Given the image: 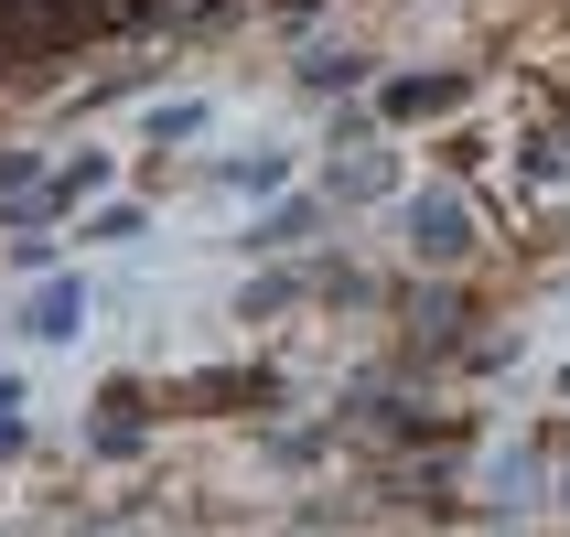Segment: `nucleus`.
I'll return each instance as SVG.
<instances>
[{
    "instance_id": "nucleus-7",
    "label": "nucleus",
    "mask_w": 570,
    "mask_h": 537,
    "mask_svg": "<svg viewBox=\"0 0 570 537\" xmlns=\"http://www.w3.org/2000/svg\"><path fill=\"white\" fill-rule=\"evenodd\" d=\"M194 129H205V97H173V108H151V140H161V151H173V140H194Z\"/></svg>"
},
{
    "instance_id": "nucleus-8",
    "label": "nucleus",
    "mask_w": 570,
    "mask_h": 537,
    "mask_svg": "<svg viewBox=\"0 0 570 537\" xmlns=\"http://www.w3.org/2000/svg\"><path fill=\"white\" fill-rule=\"evenodd\" d=\"M119 237H140V205H97V216H87V248H119Z\"/></svg>"
},
{
    "instance_id": "nucleus-6",
    "label": "nucleus",
    "mask_w": 570,
    "mask_h": 537,
    "mask_svg": "<svg viewBox=\"0 0 570 537\" xmlns=\"http://www.w3.org/2000/svg\"><path fill=\"white\" fill-rule=\"evenodd\" d=\"M226 183H237V193H281V183H291V151H258V161H226Z\"/></svg>"
},
{
    "instance_id": "nucleus-3",
    "label": "nucleus",
    "mask_w": 570,
    "mask_h": 537,
    "mask_svg": "<svg viewBox=\"0 0 570 537\" xmlns=\"http://www.w3.org/2000/svg\"><path fill=\"white\" fill-rule=\"evenodd\" d=\"M76 322H87V280H43V290H32V312H22V334H43V345H65Z\"/></svg>"
},
{
    "instance_id": "nucleus-9",
    "label": "nucleus",
    "mask_w": 570,
    "mask_h": 537,
    "mask_svg": "<svg viewBox=\"0 0 570 537\" xmlns=\"http://www.w3.org/2000/svg\"><path fill=\"white\" fill-rule=\"evenodd\" d=\"M0 409H22V377H0Z\"/></svg>"
},
{
    "instance_id": "nucleus-4",
    "label": "nucleus",
    "mask_w": 570,
    "mask_h": 537,
    "mask_svg": "<svg viewBox=\"0 0 570 537\" xmlns=\"http://www.w3.org/2000/svg\"><path fill=\"white\" fill-rule=\"evenodd\" d=\"M302 87H323V97H355V87H366V54H302Z\"/></svg>"
},
{
    "instance_id": "nucleus-5",
    "label": "nucleus",
    "mask_w": 570,
    "mask_h": 537,
    "mask_svg": "<svg viewBox=\"0 0 570 537\" xmlns=\"http://www.w3.org/2000/svg\"><path fill=\"white\" fill-rule=\"evenodd\" d=\"M302 237H313V205H269L248 248H302Z\"/></svg>"
},
{
    "instance_id": "nucleus-1",
    "label": "nucleus",
    "mask_w": 570,
    "mask_h": 537,
    "mask_svg": "<svg viewBox=\"0 0 570 537\" xmlns=\"http://www.w3.org/2000/svg\"><path fill=\"white\" fill-rule=\"evenodd\" d=\"M463 248H474V216H463V193H410V258H420V269H452Z\"/></svg>"
},
{
    "instance_id": "nucleus-2",
    "label": "nucleus",
    "mask_w": 570,
    "mask_h": 537,
    "mask_svg": "<svg viewBox=\"0 0 570 537\" xmlns=\"http://www.w3.org/2000/svg\"><path fill=\"white\" fill-rule=\"evenodd\" d=\"M463 97H474V76H399V87H387V119H442Z\"/></svg>"
}]
</instances>
